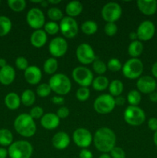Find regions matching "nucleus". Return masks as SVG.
Here are the masks:
<instances>
[{
  "mask_svg": "<svg viewBox=\"0 0 157 158\" xmlns=\"http://www.w3.org/2000/svg\"><path fill=\"white\" fill-rule=\"evenodd\" d=\"M116 137L110 128L101 127L95 131L93 137L95 148L103 154L110 152L115 147Z\"/></svg>",
  "mask_w": 157,
  "mask_h": 158,
  "instance_id": "f257e3e1",
  "label": "nucleus"
},
{
  "mask_svg": "<svg viewBox=\"0 0 157 158\" xmlns=\"http://www.w3.org/2000/svg\"><path fill=\"white\" fill-rule=\"evenodd\" d=\"M14 128L18 134L24 137H31L36 132V124L29 114H22L15 118Z\"/></svg>",
  "mask_w": 157,
  "mask_h": 158,
  "instance_id": "f03ea898",
  "label": "nucleus"
},
{
  "mask_svg": "<svg viewBox=\"0 0 157 158\" xmlns=\"http://www.w3.org/2000/svg\"><path fill=\"white\" fill-rule=\"evenodd\" d=\"M49 85L52 91L60 96L68 94L72 88L71 80L63 73L54 74L49 80Z\"/></svg>",
  "mask_w": 157,
  "mask_h": 158,
  "instance_id": "7ed1b4c3",
  "label": "nucleus"
},
{
  "mask_svg": "<svg viewBox=\"0 0 157 158\" xmlns=\"http://www.w3.org/2000/svg\"><path fill=\"white\" fill-rule=\"evenodd\" d=\"M33 148L26 140H18L9 146L8 154L10 158H31Z\"/></svg>",
  "mask_w": 157,
  "mask_h": 158,
  "instance_id": "20e7f679",
  "label": "nucleus"
},
{
  "mask_svg": "<svg viewBox=\"0 0 157 158\" xmlns=\"http://www.w3.org/2000/svg\"><path fill=\"white\" fill-rule=\"evenodd\" d=\"M123 117L126 123L133 127L140 126L146 120L144 110L138 106H129L126 108Z\"/></svg>",
  "mask_w": 157,
  "mask_h": 158,
  "instance_id": "39448f33",
  "label": "nucleus"
},
{
  "mask_svg": "<svg viewBox=\"0 0 157 158\" xmlns=\"http://www.w3.org/2000/svg\"><path fill=\"white\" fill-rule=\"evenodd\" d=\"M143 63L139 59L132 58L128 60L122 68L125 77L130 80L139 79L143 72Z\"/></svg>",
  "mask_w": 157,
  "mask_h": 158,
  "instance_id": "423d86ee",
  "label": "nucleus"
},
{
  "mask_svg": "<svg viewBox=\"0 0 157 158\" xmlns=\"http://www.w3.org/2000/svg\"><path fill=\"white\" fill-rule=\"evenodd\" d=\"M115 106V98L110 94H102L99 96L93 103L94 110L99 114H109L113 110Z\"/></svg>",
  "mask_w": 157,
  "mask_h": 158,
  "instance_id": "0eeeda50",
  "label": "nucleus"
},
{
  "mask_svg": "<svg viewBox=\"0 0 157 158\" xmlns=\"http://www.w3.org/2000/svg\"><path fill=\"white\" fill-rule=\"evenodd\" d=\"M72 78L81 87H88L93 81V74L89 68L77 66L72 70Z\"/></svg>",
  "mask_w": 157,
  "mask_h": 158,
  "instance_id": "6e6552de",
  "label": "nucleus"
},
{
  "mask_svg": "<svg viewBox=\"0 0 157 158\" xmlns=\"http://www.w3.org/2000/svg\"><path fill=\"white\" fill-rule=\"evenodd\" d=\"M122 8L118 3L111 2L103 7L101 15L106 23H114L118 21L122 15Z\"/></svg>",
  "mask_w": 157,
  "mask_h": 158,
  "instance_id": "1a4fd4ad",
  "label": "nucleus"
},
{
  "mask_svg": "<svg viewBox=\"0 0 157 158\" xmlns=\"http://www.w3.org/2000/svg\"><path fill=\"white\" fill-rule=\"evenodd\" d=\"M60 31L63 36L67 39H72L75 37L78 32V26L74 18L69 16L63 17L60 21Z\"/></svg>",
  "mask_w": 157,
  "mask_h": 158,
  "instance_id": "9d476101",
  "label": "nucleus"
},
{
  "mask_svg": "<svg viewBox=\"0 0 157 158\" xmlns=\"http://www.w3.org/2000/svg\"><path fill=\"white\" fill-rule=\"evenodd\" d=\"M77 59L83 65H89L95 60V52L92 46L88 43H81L75 52Z\"/></svg>",
  "mask_w": 157,
  "mask_h": 158,
  "instance_id": "9b49d317",
  "label": "nucleus"
},
{
  "mask_svg": "<svg viewBox=\"0 0 157 158\" xmlns=\"http://www.w3.org/2000/svg\"><path fill=\"white\" fill-rule=\"evenodd\" d=\"M26 21L28 25L32 29H41L46 24L44 13L38 8H32L26 15Z\"/></svg>",
  "mask_w": 157,
  "mask_h": 158,
  "instance_id": "f8f14e48",
  "label": "nucleus"
},
{
  "mask_svg": "<svg viewBox=\"0 0 157 158\" xmlns=\"http://www.w3.org/2000/svg\"><path fill=\"white\" fill-rule=\"evenodd\" d=\"M72 139L76 146L83 149H86V148L90 146L93 140L90 131L83 127L78 128L74 131Z\"/></svg>",
  "mask_w": 157,
  "mask_h": 158,
  "instance_id": "ddd939ff",
  "label": "nucleus"
},
{
  "mask_svg": "<svg viewBox=\"0 0 157 158\" xmlns=\"http://www.w3.org/2000/svg\"><path fill=\"white\" fill-rule=\"evenodd\" d=\"M49 50L54 58L63 56L68 50L67 42L62 37H55L49 43Z\"/></svg>",
  "mask_w": 157,
  "mask_h": 158,
  "instance_id": "4468645a",
  "label": "nucleus"
},
{
  "mask_svg": "<svg viewBox=\"0 0 157 158\" xmlns=\"http://www.w3.org/2000/svg\"><path fill=\"white\" fill-rule=\"evenodd\" d=\"M155 32V25L149 20H146L140 23L136 30L137 36L139 41H149L152 39Z\"/></svg>",
  "mask_w": 157,
  "mask_h": 158,
  "instance_id": "2eb2a0df",
  "label": "nucleus"
},
{
  "mask_svg": "<svg viewBox=\"0 0 157 158\" xmlns=\"http://www.w3.org/2000/svg\"><path fill=\"white\" fill-rule=\"evenodd\" d=\"M136 86L139 93L150 94L156 89L157 83L153 77L150 76L140 77L136 82Z\"/></svg>",
  "mask_w": 157,
  "mask_h": 158,
  "instance_id": "dca6fc26",
  "label": "nucleus"
},
{
  "mask_svg": "<svg viewBox=\"0 0 157 158\" xmlns=\"http://www.w3.org/2000/svg\"><path fill=\"white\" fill-rule=\"evenodd\" d=\"M24 76L26 82L31 85L38 84L42 77L41 69L36 66H29L25 70Z\"/></svg>",
  "mask_w": 157,
  "mask_h": 158,
  "instance_id": "f3484780",
  "label": "nucleus"
},
{
  "mask_svg": "<svg viewBox=\"0 0 157 158\" xmlns=\"http://www.w3.org/2000/svg\"><path fill=\"white\" fill-rule=\"evenodd\" d=\"M139 10L146 15H152L157 11V1L155 0H138L136 2Z\"/></svg>",
  "mask_w": 157,
  "mask_h": 158,
  "instance_id": "a211bd4d",
  "label": "nucleus"
},
{
  "mask_svg": "<svg viewBox=\"0 0 157 158\" xmlns=\"http://www.w3.org/2000/svg\"><path fill=\"white\" fill-rule=\"evenodd\" d=\"M52 146L57 150H65L70 143V137L66 132H58L52 139Z\"/></svg>",
  "mask_w": 157,
  "mask_h": 158,
  "instance_id": "6ab92c4d",
  "label": "nucleus"
},
{
  "mask_svg": "<svg viewBox=\"0 0 157 158\" xmlns=\"http://www.w3.org/2000/svg\"><path fill=\"white\" fill-rule=\"evenodd\" d=\"M60 123V119L53 113H48L44 114L40 120L42 127L46 130H54L58 127Z\"/></svg>",
  "mask_w": 157,
  "mask_h": 158,
  "instance_id": "aec40b11",
  "label": "nucleus"
},
{
  "mask_svg": "<svg viewBox=\"0 0 157 158\" xmlns=\"http://www.w3.org/2000/svg\"><path fill=\"white\" fill-rule=\"evenodd\" d=\"M47 33L42 29H37L32 33L30 41L32 46L36 48H41L47 43Z\"/></svg>",
  "mask_w": 157,
  "mask_h": 158,
  "instance_id": "412c9836",
  "label": "nucleus"
},
{
  "mask_svg": "<svg viewBox=\"0 0 157 158\" xmlns=\"http://www.w3.org/2000/svg\"><path fill=\"white\" fill-rule=\"evenodd\" d=\"M15 78V71L12 66H6L0 69V83L3 85H9Z\"/></svg>",
  "mask_w": 157,
  "mask_h": 158,
  "instance_id": "4be33fe9",
  "label": "nucleus"
},
{
  "mask_svg": "<svg viewBox=\"0 0 157 158\" xmlns=\"http://www.w3.org/2000/svg\"><path fill=\"white\" fill-rule=\"evenodd\" d=\"M83 9V4L78 1L69 2L66 7V12L68 16L74 18L82 13Z\"/></svg>",
  "mask_w": 157,
  "mask_h": 158,
  "instance_id": "5701e85b",
  "label": "nucleus"
},
{
  "mask_svg": "<svg viewBox=\"0 0 157 158\" xmlns=\"http://www.w3.org/2000/svg\"><path fill=\"white\" fill-rule=\"evenodd\" d=\"M5 103L9 109L16 110L19 107L21 98L15 93H9L5 98Z\"/></svg>",
  "mask_w": 157,
  "mask_h": 158,
  "instance_id": "b1692460",
  "label": "nucleus"
},
{
  "mask_svg": "<svg viewBox=\"0 0 157 158\" xmlns=\"http://www.w3.org/2000/svg\"><path fill=\"white\" fill-rule=\"evenodd\" d=\"M143 45L139 40L132 41L128 47V53L132 58H138L143 51Z\"/></svg>",
  "mask_w": 157,
  "mask_h": 158,
  "instance_id": "393cba45",
  "label": "nucleus"
},
{
  "mask_svg": "<svg viewBox=\"0 0 157 158\" xmlns=\"http://www.w3.org/2000/svg\"><path fill=\"white\" fill-rule=\"evenodd\" d=\"M92 87L96 91H103L106 89L107 87H109V82L108 80L107 77H104V76H98L97 77H95V79H93V81H92Z\"/></svg>",
  "mask_w": 157,
  "mask_h": 158,
  "instance_id": "a878e982",
  "label": "nucleus"
},
{
  "mask_svg": "<svg viewBox=\"0 0 157 158\" xmlns=\"http://www.w3.org/2000/svg\"><path fill=\"white\" fill-rule=\"evenodd\" d=\"M123 83L122 81L119 80H114L109 83V94L112 97H119L122 94L123 91Z\"/></svg>",
  "mask_w": 157,
  "mask_h": 158,
  "instance_id": "bb28decb",
  "label": "nucleus"
},
{
  "mask_svg": "<svg viewBox=\"0 0 157 158\" xmlns=\"http://www.w3.org/2000/svg\"><path fill=\"white\" fill-rule=\"evenodd\" d=\"M21 102L26 106H31L35 102V94L32 89H26L22 94Z\"/></svg>",
  "mask_w": 157,
  "mask_h": 158,
  "instance_id": "cd10ccee",
  "label": "nucleus"
},
{
  "mask_svg": "<svg viewBox=\"0 0 157 158\" xmlns=\"http://www.w3.org/2000/svg\"><path fill=\"white\" fill-rule=\"evenodd\" d=\"M58 69V61L54 57H51L46 60L43 65V69L45 73L49 75H52L56 72Z\"/></svg>",
  "mask_w": 157,
  "mask_h": 158,
  "instance_id": "c85d7f7f",
  "label": "nucleus"
},
{
  "mask_svg": "<svg viewBox=\"0 0 157 158\" xmlns=\"http://www.w3.org/2000/svg\"><path fill=\"white\" fill-rule=\"evenodd\" d=\"M13 136L12 132L8 129L0 130V145L2 146H10L12 143Z\"/></svg>",
  "mask_w": 157,
  "mask_h": 158,
  "instance_id": "c756f323",
  "label": "nucleus"
},
{
  "mask_svg": "<svg viewBox=\"0 0 157 158\" xmlns=\"http://www.w3.org/2000/svg\"><path fill=\"white\" fill-rule=\"evenodd\" d=\"M12 29V22L8 17L0 16V36H4L10 32Z\"/></svg>",
  "mask_w": 157,
  "mask_h": 158,
  "instance_id": "7c9ffc66",
  "label": "nucleus"
},
{
  "mask_svg": "<svg viewBox=\"0 0 157 158\" xmlns=\"http://www.w3.org/2000/svg\"><path fill=\"white\" fill-rule=\"evenodd\" d=\"M81 29L83 33L86 34V35H93L97 32L98 26L95 22L88 20L82 24Z\"/></svg>",
  "mask_w": 157,
  "mask_h": 158,
  "instance_id": "2f4dec72",
  "label": "nucleus"
},
{
  "mask_svg": "<svg viewBox=\"0 0 157 158\" xmlns=\"http://www.w3.org/2000/svg\"><path fill=\"white\" fill-rule=\"evenodd\" d=\"M141 94L138 90L135 89H132V90L129 91V93L127 95V100L130 106H137L141 102Z\"/></svg>",
  "mask_w": 157,
  "mask_h": 158,
  "instance_id": "473e14b6",
  "label": "nucleus"
},
{
  "mask_svg": "<svg viewBox=\"0 0 157 158\" xmlns=\"http://www.w3.org/2000/svg\"><path fill=\"white\" fill-rule=\"evenodd\" d=\"M8 5L14 12H19L26 9V2L25 0H9Z\"/></svg>",
  "mask_w": 157,
  "mask_h": 158,
  "instance_id": "72a5a7b5",
  "label": "nucleus"
},
{
  "mask_svg": "<svg viewBox=\"0 0 157 158\" xmlns=\"http://www.w3.org/2000/svg\"><path fill=\"white\" fill-rule=\"evenodd\" d=\"M48 16L52 21H61L63 19V13L61 9L56 7H52L48 10Z\"/></svg>",
  "mask_w": 157,
  "mask_h": 158,
  "instance_id": "f704fd0d",
  "label": "nucleus"
},
{
  "mask_svg": "<svg viewBox=\"0 0 157 158\" xmlns=\"http://www.w3.org/2000/svg\"><path fill=\"white\" fill-rule=\"evenodd\" d=\"M60 30L59 25L56 22H48L44 26V31L49 35H55Z\"/></svg>",
  "mask_w": 157,
  "mask_h": 158,
  "instance_id": "c9c22d12",
  "label": "nucleus"
},
{
  "mask_svg": "<svg viewBox=\"0 0 157 158\" xmlns=\"http://www.w3.org/2000/svg\"><path fill=\"white\" fill-rule=\"evenodd\" d=\"M92 68L94 71L99 76L103 75L107 70V66L99 59H95V61L92 63Z\"/></svg>",
  "mask_w": 157,
  "mask_h": 158,
  "instance_id": "e433bc0d",
  "label": "nucleus"
},
{
  "mask_svg": "<svg viewBox=\"0 0 157 158\" xmlns=\"http://www.w3.org/2000/svg\"><path fill=\"white\" fill-rule=\"evenodd\" d=\"M76 98L79 101H86L90 97V91L88 87H80L76 91Z\"/></svg>",
  "mask_w": 157,
  "mask_h": 158,
  "instance_id": "4c0bfd02",
  "label": "nucleus"
},
{
  "mask_svg": "<svg viewBox=\"0 0 157 158\" xmlns=\"http://www.w3.org/2000/svg\"><path fill=\"white\" fill-rule=\"evenodd\" d=\"M52 92L51 87L47 83H42L38 85L36 89V94L40 97H46Z\"/></svg>",
  "mask_w": 157,
  "mask_h": 158,
  "instance_id": "58836bf2",
  "label": "nucleus"
},
{
  "mask_svg": "<svg viewBox=\"0 0 157 158\" xmlns=\"http://www.w3.org/2000/svg\"><path fill=\"white\" fill-rule=\"evenodd\" d=\"M106 66H107V69L112 71V72H118V71L121 70L122 68H123L120 60L116 58L110 59V60L108 61Z\"/></svg>",
  "mask_w": 157,
  "mask_h": 158,
  "instance_id": "ea45409f",
  "label": "nucleus"
},
{
  "mask_svg": "<svg viewBox=\"0 0 157 158\" xmlns=\"http://www.w3.org/2000/svg\"><path fill=\"white\" fill-rule=\"evenodd\" d=\"M105 33L108 35V36H113L115 35L118 31V27L114 23H107L104 27Z\"/></svg>",
  "mask_w": 157,
  "mask_h": 158,
  "instance_id": "a19ab883",
  "label": "nucleus"
},
{
  "mask_svg": "<svg viewBox=\"0 0 157 158\" xmlns=\"http://www.w3.org/2000/svg\"><path fill=\"white\" fill-rule=\"evenodd\" d=\"M43 114H44V110H43L41 106H35L31 109L29 115L32 117V118H33L35 120V119L42 118L43 116Z\"/></svg>",
  "mask_w": 157,
  "mask_h": 158,
  "instance_id": "79ce46f5",
  "label": "nucleus"
},
{
  "mask_svg": "<svg viewBox=\"0 0 157 158\" xmlns=\"http://www.w3.org/2000/svg\"><path fill=\"white\" fill-rule=\"evenodd\" d=\"M15 66L20 70H26L29 67V62L25 57L19 56L15 60Z\"/></svg>",
  "mask_w": 157,
  "mask_h": 158,
  "instance_id": "37998d69",
  "label": "nucleus"
},
{
  "mask_svg": "<svg viewBox=\"0 0 157 158\" xmlns=\"http://www.w3.org/2000/svg\"><path fill=\"white\" fill-rule=\"evenodd\" d=\"M110 157L111 158H126V153L119 147H115L110 151Z\"/></svg>",
  "mask_w": 157,
  "mask_h": 158,
  "instance_id": "c03bdc74",
  "label": "nucleus"
},
{
  "mask_svg": "<svg viewBox=\"0 0 157 158\" xmlns=\"http://www.w3.org/2000/svg\"><path fill=\"white\" fill-rule=\"evenodd\" d=\"M56 115L59 119H66L69 115V110L66 106H61L57 110Z\"/></svg>",
  "mask_w": 157,
  "mask_h": 158,
  "instance_id": "a18cd8bd",
  "label": "nucleus"
},
{
  "mask_svg": "<svg viewBox=\"0 0 157 158\" xmlns=\"http://www.w3.org/2000/svg\"><path fill=\"white\" fill-rule=\"evenodd\" d=\"M148 127L151 131L155 132L157 131V118L152 117V118L149 119V121H148Z\"/></svg>",
  "mask_w": 157,
  "mask_h": 158,
  "instance_id": "49530a36",
  "label": "nucleus"
},
{
  "mask_svg": "<svg viewBox=\"0 0 157 158\" xmlns=\"http://www.w3.org/2000/svg\"><path fill=\"white\" fill-rule=\"evenodd\" d=\"M78 156L79 158H93L92 153L88 149H82Z\"/></svg>",
  "mask_w": 157,
  "mask_h": 158,
  "instance_id": "de8ad7c7",
  "label": "nucleus"
},
{
  "mask_svg": "<svg viewBox=\"0 0 157 158\" xmlns=\"http://www.w3.org/2000/svg\"><path fill=\"white\" fill-rule=\"evenodd\" d=\"M52 103L56 105H62L65 103V99L61 96H55L51 99Z\"/></svg>",
  "mask_w": 157,
  "mask_h": 158,
  "instance_id": "09e8293b",
  "label": "nucleus"
},
{
  "mask_svg": "<svg viewBox=\"0 0 157 158\" xmlns=\"http://www.w3.org/2000/svg\"><path fill=\"white\" fill-rule=\"evenodd\" d=\"M115 103L116 106H123L126 103V99L123 97L119 96V97H116L115 98Z\"/></svg>",
  "mask_w": 157,
  "mask_h": 158,
  "instance_id": "8fccbe9b",
  "label": "nucleus"
},
{
  "mask_svg": "<svg viewBox=\"0 0 157 158\" xmlns=\"http://www.w3.org/2000/svg\"><path fill=\"white\" fill-rule=\"evenodd\" d=\"M149 100L152 102H154V103H156L157 102V91H154V92L151 93L149 94Z\"/></svg>",
  "mask_w": 157,
  "mask_h": 158,
  "instance_id": "3c124183",
  "label": "nucleus"
},
{
  "mask_svg": "<svg viewBox=\"0 0 157 158\" xmlns=\"http://www.w3.org/2000/svg\"><path fill=\"white\" fill-rule=\"evenodd\" d=\"M8 154V151L5 148H0V158H6Z\"/></svg>",
  "mask_w": 157,
  "mask_h": 158,
  "instance_id": "603ef678",
  "label": "nucleus"
},
{
  "mask_svg": "<svg viewBox=\"0 0 157 158\" xmlns=\"http://www.w3.org/2000/svg\"><path fill=\"white\" fill-rule=\"evenodd\" d=\"M151 71H152V75H153V77L157 78V62H155V63L152 65Z\"/></svg>",
  "mask_w": 157,
  "mask_h": 158,
  "instance_id": "864d4df0",
  "label": "nucleus"
},
{
  "mask_svg": "<svg viewBox=\"0 0 157 158\" xmlns=\"http://www.w3.org/2000/svg\"><path fill=\"white\" fill-rule=\"evenodd\" d=\"M129 38H130V40H132V41H135V40H137L138 36H137L136 32H131L130 33H129Z\"/></svg>",
  "mask_w": 157,
  "mask_h": 158,
  "instance_id": "5fc2aeb1",
  "label": "nucleus"
},
{
  "mask_svg": "<svg viewBox=\"0 0 157 158\" xmlns=\"http://www.w3.org/2000/svg\"><path fill=\"white\" fill-rule=\"evenodd\" d=\"M6 66H7L6 65V60L5 59H0V67L3 68Z\"/></svg>",
  "mask_w": 157,
  "mask_h": 158,
  "instance_id": "6e6d98bb",
  "label": "nucleus"
},
{
  "mask_svg": "<svg viewBox=\"0 0 157 158\" xmlns=\"http://www.w3.org/2000/svg\"><path fill=\"white\" fill-rule=\"evenodd\" d=\"M48 2L50 3V4H54V5H56V4H58V3L61 2V0H49L48 1Z\"/></svg>",
  "mask_w": 157,
  "mask_h": 158,
  "instance_id": "4d7b16f0",
  "label": "nucleus"
},
{
  "mask_svg": "<svg viewBox=\"0 0 157 158\" xmlns=\"http://www.w3.org/2000/svg\"><path fill=\"white\" fill-rule=\"evenodd\" d=\"M153 141L154 143H155V146L157 147V131L154 133V135H153Z\"/></svg>",
  "mask_w": 157,
  "mask_h": 158,
  "instance_id": "13d9d810",
  "label": "nucleus"
},
{
  "mask_svg": "<svg viewBox=\"0 0 157 158\" xmlns=\"http://www.w3.org/2000/svg\"><path fill=\"white\" fill-rule=\"evenodd\" d=\"M40 4H41V6L42 7H47L48 5H49V2H48V1H46V0H42Z\"/></svg>",
  "mask_w": 157,
  "mask_h": 158,
  "instance_id": "bf43d9fd",
  "label": "nucleus"
},
{
  "mask_svg": "<svg viewBox=\"0 0 157 158\" xmlns=\"http://www.w3.org/2000/svg\"><path fill=\"white\" fill-rule=\"evenodd\" d=\"M99 158H111L110 155L108 154H103L102 155L99 156Z\"/></svg>",
  "mask_w": 157,
  "mask_h": 158,
  "instance_id": "052dcab7",
  "label": "nucleus"
},
{
  "mask_svg": "<svg viewBox=\"0 0 157 158\" xmlns=\"http://www.w3.org/2000/svg\"><path fill=\"white\" fill-rule=\"evenodd\" d=\"M156 90H157V86H156Z\"/></svg>",
  "mask_w": 157,
  "mask_h": 158,
  "instance_id": "680f3d73",
  "label": "nucleus"
}]
</instances>
